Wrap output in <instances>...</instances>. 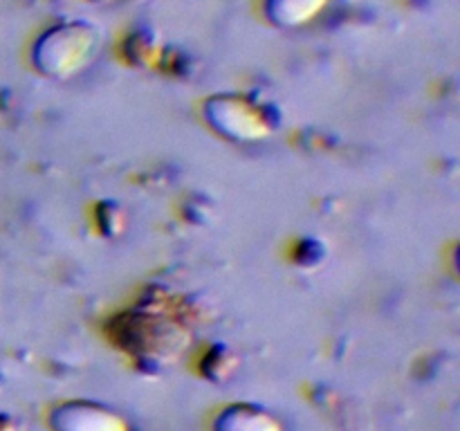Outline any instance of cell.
Listing matches in <instances>:
<instances>
[{
    "instance_id": "7a4b0ae2",
    "label": "cell",
    "mask_w": 460,
    "mask_h": 431,
    "mask_svg": "<svg viewBox=\"0 0 460 431\" xmlns=\"http://www.w3.org/2000/svg\"><path fill=\"white\" fill-rule=\"evenodd\" d=\"M209 117L216 128L236 139H259L268 133L263 115L238 97H220L211 101Z\"/></svg>"
},
{
    "instance_id": "277c9868",
    "label": "cell",
    "mask_w": 460,
    "mask_h": 431,
    "mask_svg": "<svg viewBox=\"0 0 460 431\" xmlns=\"http://www.w3.org/2000/svg\"><path fill=\"white\" fill-rule=\"evenodd\" d=\"M331 0H265V13L279 27H299L317 18Z\"/></svg>"
},
{
    "instance_id": "8992f818",
    "label": "cell",
    "mask_w": 460,
    "mask_h": 431,
    "mask_svg": "<svg viewBox=\"0 0 460 431\" xmlns=\"http://www.w3.org/2000/svg\"><path fill=\"white\" fill-rule=\"evenodd\" d=\"M97 3H111V0H97Z\"/></svg>"
},
{
    "instance_id": "6da1fadb",
    "label": "cell",
    "mask_w": 460,
    "mask_h": 431,
    "mask_svg": "<svg viewBox=\"0 0 460 431\" xmlns=\"http://www.w3.org/2000/svg\"><path fill=\"white\" fill-rule=\"evenodd\" d=\"M102 48V31L85 21L58 22L45 31L34 48V61L45 75L72 76L94 61Z\"/></svg>"
},
{
    "instance_id": "3957f363",
    "label": "cell",
    "mask_w": 460,
    "mask_h": 431,
    "mask_svg": "<svg viewBox=\"0 0 460 431\" xmlns=\"http://www.w3.org/2000/svg\"><path fill=\"white\" fill-rule=\"evenodd\" d=\"M54 425L58 431H124L119 418L94 404H67L57 411Z\"/></svg>"
},
{
    "instance_id": "5b68a950",
    "label": "cell",
    "mask_w": 460,
    "mask_h": 431,
    "mask_svg": "<svg viewBox=\"0 0 460 431\" xmlns=\"http://www.w3.org/2000/svg\"><path fill=\"white\" fill-rule=\"evenodd\" d=\"M218 431H281L277 422L263 411H254L250 407H236L225 411L220 418Z\"/></svg>"
}]
</instances>
